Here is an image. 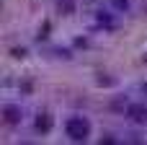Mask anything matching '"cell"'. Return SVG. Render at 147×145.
Returning <instances> with one entry per match:
<instances>
[{"label": "cell", "instance_id": "ba28073f", "mask_svg": "<svg viewBox=\"0 0 147 145\" xmlns=\"http://www.w3.org/2000/svg\"><path fill=\"white\" fill-rule=\"evenodd\" d=\"M142 93H145V96H147V80H145V86H142Z\"/></svg>", "mask_w": 147, "mask_h": 145}, {"label": "cell", "instance_id": "7a4b0ae2", "mask_svg": "<svg viewBox=\"0 0 147 145\" xmlns=\"http://www.w3.org/2000/svg\"><path fill=\"white\" fill-rule=\"evenodd\" d=\"M124 117H127L132 125L145 127V125H147V104H145V101H129L127 109H124Z\"/></svg>", "mask_w": 147, "mask_h": 145}, {"label": "cell", "instance_id": "6da1fadb", "mask_svg": "<svg viewBox=\"0 0 147 145\" xmlns=\"http://www.w3.org/2000/svg\"><path fill=\"white\" fill-rule=\"evenodd\" d=\"M90 132H93V125H90L88 117L72 114V117L65 119V135H67V140H72V143H85V140L90 138Z\"/></svg>", "mask_w": 147, "mask_h": 145}, {"label": "cell", "instance_id": "52a82bcc", "mask_svg": "<svg viewBox=\"0 0 147 145\" xmlns=\"http://www.w3.org/2000/svg\"><path fill=\"white\" fill-rule=\"evenodd\" d=\"M96 21H98L101 26H106V29H111V26H114V18H111V10H98Z\"/></svg>", "mask_w": 147, "mask_h": 145}, {"label": "cell", "instance_id": "8992f818", "mask_svg": "<svg viewBox=\"0 0 147 145\" xmlns=\"http://www.w3.org/2000/svg\"><path fill=\"white\" fill-rule=\"evenodd\" d=\"M109 3H111V10H116V13L132 10V0H109Z\"/></svg>", "mask_w": 147, "mask_h": 145}, {"label": "cell", "instance_id": "277c9868", "mask_svg": "<svg viewBox=\"0 0 147 145\" xmlns=\"http://www.w3.org/2000/svg\"><path fill=\"white\" fill-rule=\"evenodd\" d=\"M52 127H54V122H52V117H49L47 112L36 114V122H34V130H36V132H41V135H49V132H52Z\"/></svg>", "mask_w": 147, "mask_h": 145}, {"label": "cell", "instance_id": "3957f363", "mask_svg": "<svg viewBox=\"0 0 147 145\" xmlns=\"http://www.w3.org/2000/svg\"><path fill=\"white\" fill-rule=\"evenodd\" d=\"M0 114H3V122L10 125V127H18V125L23 122V109H21V104H3Z\"/></svg>", "mask_w": 147, "mask_h": 145}, {"label": "cell", "instance_id": "30bf717a", "mask_svg": "<svg viewBox=\"0 0 147 145\" xmlns=\"http://www.w3.org/2000/svg\"><path fill=\"white\" fill-rule=\"evenodd\" d=\"M85 3H93V0H85Z\"/></svg>", "mask_w": 147, "mask_h": 145}, {"label": "cell", "instance_id": "9c48e42d", "mask_svg": "<svg viewBox=\"0 0 147 145\" xmlns=\"http://www.w3.org/2000/svg\"><path fill=\"white\" fill-rule=\"evenodd\" d=\"M145 140H147V130H145Z\"/></svg>", "mask_w": 147, "mask_h": 145}, {"label": "cell", "instance_id": "5b68a950", "mask_svg": "<svg viewBox=\"0 0 147 145\" xmlns=\"http://www.w3.org/2000/svg\"><path fill=\"white\" fill-rule=\"evenodd\" d=\"M57 10L65 13V16H72L75 13V0H57Z\"/></svg>", "mask_w": 147, "mask_h": 145}]
</instances>
